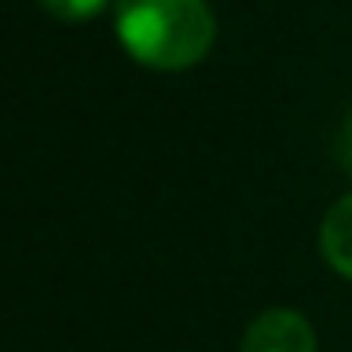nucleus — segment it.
<instances>
[{
    "label": "nucleus",
    "instance_id": "1",
    "mask_svg": "<svg viewBox=\"0 0 352 352\" xmlns=\"http://www.w3.org/2000/svg\"><path fill=\"white\" fill-rule=\"evenodd\" d=\"M114 27L125 54L160 72L205 61L216 38V16L205 0H118Z\"/></svg>",
    "mask_w": 352,
    "mask_h": 352
},
{
    "label": "nucleus",
    "instance_id": "5",
    "mask_svg": "<svg viewBox=\"0 0 352 352\" xmlns=\"http://www.w3.org/2000/svg\"><path fill=\"white\" fill-rule=\"evenodd\" d=\"M341 160H344V167L352 170V122L344 125V133H341Z\"/></svg>",
    "mask_w": 352,
    "mask_h": 352
},
{
    "label": "nucleus",
    "instance_id": "4",
    "mask_svg": "<svg viewBox=\"0 0 352 352\" xmlns=\"http://www.w3.org/2000/svg\"><path fill=\"white\" fill-rule=\"evenodd\" d=\"M38 4L54 19H65V23H84V19L99 16L110 0H38Z\"/></svg>",
    "mask_w": 352,
    "mask_h": 352
},
{
    "label": "nucleus",
    "instance_id": "3",
    "mask_svg": "<svg viewBox=\"0 0 352 352\" xmlns=\"http://www.w3.org/2000/svg\"><path fill=\"white\" fill-rule=\"evenodd\" d=\"M322 254L341 276H352V193L337 201L322 220Z\"/></svg>",
    "mask_w": 352,
    "mask_h": 352
},
{
    "label": "nucleus",
    "instance_id": "2",
    "mask_svg": "<svg viewBox=\"0 0 352 352\" xmlns=\"http://www.w3.org/2000/svg\"><path fill=\"white\" fill-rule=\"evenodd\" d=\"M243 352H318V341L303 314L273 307L246 326Z\"/></svg>",
    "mask_w": 352,
    "mask_h": 352
}]
</instances>
